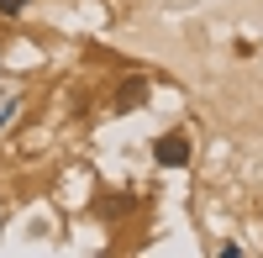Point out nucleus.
<instances>
[{
  "instance_id": "1",
  "label": "nucleus",
  "mask_w": 263,
  "mask_h": 258,
  "mask_svg": "<svg viewBox=\"0 0 263 258\" xmlns=\"http://www.w3.org/2000/svg\"><path fill=\"white\" fill-rule=\"evenodd\" d=\"M153 158H158V169H184L190 163V137L184 132H163L153 142Z\"/></svg>"
},
{
  "instance_id": "2",
  "label": "nucleus",
  "mask_w": 263,
  "mask_h": 258,
  "mask_svg": "<svg viewBox=\"0 0 263 258\" xmlns=\"http://www.w3.org/2000/svg\"><path fill=\"white\" fill-rule=\"evenodd\" d=\"M147 90H153V84H147L142 74H132V79H121V84H116V111H137V105L147 100Z\"/></svg>"
},
{
  "instance_id": "3",
  "label": "nucleus",
  "mask_w": 263,
  "mask_h": 258,
  "mask_svg": "<svg viewBox=\"0 0 263 258\" xmlns=\"http://www.w3.org/2000/svg\"><path fill=\"white\" fill-rule=\"evenodd\" d=\"M27 6H32V0H0V16H21Z\"/></svg>"
},
{
  "instance_id": "4",
  "label": "nucleus",
  "mask_w": 263,
  "mask_h": 258,
  "mask_svg": "<svg viewBox=\"0 0 263 258\" xmlns=\"http://www.w3.org/2000/svg\"><path fill=\"white\" fill-rule=\"evenodd\" d=\"M16 111H21V105H16V100H6V105H0V126H6V121H11Z\"/></svg>"
}]
</instances>
